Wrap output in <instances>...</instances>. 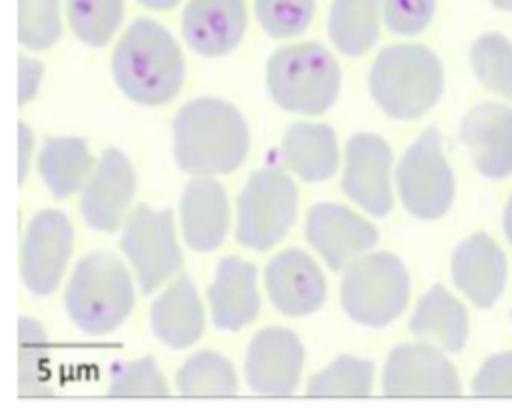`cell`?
<instances>
[{"mask_svg":"<svg viewBox=\"0 0 512 408\" xmlns=\"http://www.w3.org/2000/svg\"><path fill=\"white\" fill-rule=\"evenodd\" d=\"M176 164L196 176L232 172L250 148L248 126L242 114L224 100L196 98L184 104L174 118Z\"/></svg>","mask_w":512,"mask_h":408,"instance_id":"cell-1","label":"cell"},{"mask_svg":"<svg viewBox=\"0 0 512 408\" xmlns=\"http://www.w3.org/2000/svg\"><path fill=\"white\" fill-rule=\"evenodd\" d=\"M112 72L130 100L158 106L180 92L184 58L174 36L164 26L150 18H138L128 26L114 50Z\"/></svg>","mask_w":512,"mask_h":408,"instance_id":"cell-2","label":"cell"},{"mask_svg":"<svg viewBox=\"0 0 512 408\" xmlns=\"http://www.w3.org/2000/svg\"><path fill=\"white\" fill-rule=\"evenodd\" d=\"M368 84L372 98L388 116L412 120L426 114L442 96L444 70L426 46L394 44L376 56Z\"/></svg>","mask_w":512,"mask_h":408,"instance_id":"cell-3","label":"cell"},{"mask_svg":"<svg viewBox=\"0 0 512 408\" xmlns=\"http://www.w3.org/2000/svg\"><path fill=\"white\" fill-rule=\"evenodd\" d=\"M64 304L80 330L88 334L112 332L134 306L132 278L114 254H88L72 272Z\"/></svg>","mask_w":512,"mask_h":408,"instance_id":"cell-4","label":"cell"},{"mask_svg":"<svg viewBox=\"0 0 512 408\" xmlns=\"http://www.w3.org/2000/svg\"><path fill=\"white\" fill-rule=\"evenodd\" d=\"M266 84L278 106L316 116L336 102L340 70L324 46L316 42L290 44L270 56Z\"/></svg>","mask_w":512,"mask_h":408,"instance_id":"cell-5","label":"cell"},{"mask_svg":"<svg viewBox=\"0 0 512 408\" xmlns=\"http://www.w3.org/2000/svg\"><path fill=\"white\" fill-rule=\"evenodd\" d=\"M340 294L342 306L354 322L382 328L406 308L410 278L400 258L390 252H374L346 266Z\"/></svg>","mask_w":512,"mask_h":408,"instance_id":"cell-6","label":"cell"},{"mask_svg":"<svg viewBox=\"0 0 512 408\" xmlns=\"http://www.w3.org/2000/svg\"><path fill=\"white\" fill-rule=\"evenodd\" d=\"M296 206V186L282 168L268 166L254 172L238 198V242L252 250L272 248L292 226Z\"/></svg>","mask_w":512,"mask_h":408,"instance_id":"cell-7","label":"cell"},{"mask_svg":"<svg viewBox=\"0 0 512 408\" xmlns=\"http://www.w3.org/2000/svg\"><path fill=\"white\" fill-rule=\"evenodd\" d=\"M398 192L406 210L422 220H436L454 200V174L436 128L424 130L404 152L396 170Z\"/></svg>","mask_w":512,"mask_h":408,"instance_id":"cell-8","label":"cell"},{"mask_svg":"<svg viewBox=\"0 0 512 408\" xmlns=\"http://www.w3.org/2000/svg\"><path fill=\"white\" fill-rule=\"evenodd\" d=\"M120 246L134 266L144 294L156 290L180 266V248L174 236L172 212L136 206L124 224Z\"/></svg>","mask_w":512,"mask_h":408,"instance_id":"cell-9","label":"cell"},{"mask_svg":"<svg viewBox=\"0 0 512 408\" xmlns=\"http://www.w3.org/2000/svg\"><path fill=\"white\" fill-rule=\"evenodd\" d=\"M74 244L70 220L60 210L38 212L22 242V278L32 294H52L64 274Z\"/></svg>","mask_w":512,"mask_h":408,"instance_id":"cell-10","label":"cell"},{"mask_svg":"<svg viewBox=\"0 0 512 408\" xmlns=\"http://www.w3.org/2000/svg\"><path fill=\"white\" fill-rule=\"evenodd\" d=\"M382 388L388 396H458L460 380L440 348L402 344L386 360Z\"/></svg>","mask_w":512,"mask_h":408,"instance_id":"cell-11","label":"cell"},{"mask_svg":"<svg viewBox=\"0 0 512 408\" xmlns=\"http://www.w3.org/2000/svg\"><path fill=\"white\" fill-rule=\"evenodd\" d=\"M392 150L376 134H356L346 142L342 190L374 216L392 210Z\"/></svg>","mask_w":512,"mask_h":408,"instance_id":"cell-12","label":"cell"},{"mask_svg":"<svg viewBox=\"0 0 512 408\" xmlns=\"http://www.w3.org/2000/svg\"><path fill=\"white\" fill-rule=\"evenodd\" d=\"M306 238L332 270H340L376 244L378 230L340 204H316L306 220Z\"/></svg>","mask_w":512,"mask_h":408,"instance_id":"cell-13","label":"cell"},{"mask_svg":"<svg viewBox=\"0 0 512 408\" xmlns=\"http://www.w3.org/2000/svg\"><path fill=\"white\" fill-rule=\"evenodd\" d=\"M134 188L136 176L130 160L118 148H108L84 184L80 210L86 224L100 232L116 230L134 196Z\"/></svg>","mask_w":512,"mask_h":408,"instance_id":"cell-14","label":"cell"},{"mask_svg":"<svg viewBox=\"0 0 512 408\" xmlns=\"http://www.w3.org/2000/svg\"><path fill=\"white\" fill-rule=\"evenodd\" d=\"M304 364L298 336L284 328L260 330L246 354V380L262 394H290L296 390Z\"/></svg>","mask_w":512,"mask_h":408,"instance_id":"cell-15","label":"cell"},{"mask_svg":"<svg viewBox=\"0 0 512 408\" xmlns=\"http://www.w3.org/2000/svg\"><path fill=\"white\" fill-rule=\"evenodd\" d=\"M460 138L470 150L476 170L502 180L512 174V108L500 102H482L462 120Z\"/></svg>","mask_w":512,"mask_h":408,"instance_id":"cell-16","label":"cell"},{"mask_svg":"<svg viewBox=\"0 0 512 408\" xmlns=\"http://www.w3.org/2000/svg\"><path fill=\"white\" fill-rule=\"evenodd\" d=\"M264 282L272 304L288 316L312 314L326 298V280L318 264L296 248L284 250L268 262Z\"/></svg>","mask_w":512,"mask_h":408,"instance_id":"cell-17","label":"cell"},{"mask_svg":"<svg viewBox=\"0 0 512 408\" xmlns=\"http://www.w3.org/2000/svg\"><path fill=\"white\" fill-rule=\"evenodd\" d=\"M450 268L456 288L478 308H490L506 286V256L484 232L472 234L456 246Z\"/></svg>","mask_w":512,"mask_h":408,"instance_id":"cell-18","label":"cell"},{"mask_svg":"<svg viewBox=\"0 0 512 408\" xmlns=\"http://www.w3.org/2000/svg\"><path fill=\"white\" fill-rule=\"evenodd\" d=\"M246 20L244 0H188L182 32L194 52L222 56L242 40Z\"/></svg>","mask_w":512,"mask_h":408,"instance_id":"cell-19","label":"cell"},{"mask_svg":"<svg viewBox=\"0 0 512 408\" xmlns=\"http://www.w3.org/2000/svg\"><path fill=\"white\" fill-rule=\"evenodd\" d=\"M212 320L222 330H238L250 324L260 310L256 266L240 258H224L208 288Z\"/></svg>","mask_w":512,"mask_h":408,"instance_id":"cell-20","label":"cell"},{"mask_svg":"<svg viewBox=\"0 0 512 408\" xmlns=\"http://www.w3.org/2000/svg\"><path fill=\"white\" fill-rule=\"evenodd\" d=\"M180 220L186 244L208 252L222 244L228 230V200L224 188L212 178L186 184L180 200Z\"/></svg>","mask_w":512,"mask_h":408,"instance_id":"cell-21","label":"cell"},{"mask_svg":"<svg viewBox=\"0 0 512 408\" xmlns=\"http://www.w3.org/2000/svg\"><path fill=\"white\" fill-rule=\"evenodd\" d=\"M150 324L160 342L170 348L194 344L204 330V310L188 276L176 278L152 304Z\"/></svg>","mask_w":512,"mask_h":408,"instance_id":"cell-22","label":"cell"},{"mask_svg":"<svg viewBox=\"0 0 512 408\" xmlns=\"http://www.w3.org/2000/svg\"><path fill=\"white\" fill-rule=\"evenodd\" d=\"M410 332L448 352H460L468 340V312L442 286H432L410 316Z\"/></svg>","mask_w":512,"mask_h":408,"instance_id":"cell-23","label":"cell"},{"mask_svg":"<svg viewBox=\"0 0 512 408\" xmlns=\"http://www.w3.org/2000/svg\"><path fill=\"white\" fill-rule=\"evenodd\" d=\"M282 148L290 168L306 182H320L336 172V134L326 124H292L284 136Z\"/></svg>","mask_w":512,"mask_h":408,"instance_id":"cell-24","label":"cell"},{"mask_svg":"<svg viewBox=\"0 0 512 408\" xmlns=\"http://www.w3.org/2000/svg\"><path fill=\"white\" fill-rule=\"evenodd\" d=\"M92 164V152L80 138H52L38 158L40 174L56 198H66L86 184Z\"/></svg>","mask_w":512,"mask_h":408,"instance_id":"cell-25","label":"cell"},{"mask_svg":"<svg viewBox=\"0 0 512 408\" xmlns=\"http://www.w3.org/2000/svg\"><path fill=\"white\" fill-rule=\"evenodd\" d=\"M382 0H334L328 16V34L334 46L348 56H360L378 40Z\"/></svg>","mask_w":512,"mask_h":408,"instance_id":"cell-26","label":"cell"},{"mask_svg":"<svg viewBox=\"0 0 512 408\" xmlns=\"http://www.w3.org/2000/svg\"><path fill=\"white\" fill-rule=\"evenodd\" d=\"M176 384L188 396H226L236 392L238 380L232 364L224 356L204 350L182 364Z\"/></svg>","mask_w":512,"mask_h":408,"instance_id":"cell-27","label":"cell"},{"mask_svg":"<svg viewBox=\"0 0 512 408\" xmlns=\"http://www.w3.org/2000/svg\"><path fill=\"white\" fill-rule=\"evenodd\" d=\"M470 64L488 90L512 100V42L504 34H482L470 48Z\"/></svg>","mask_w":512,"mask_h":408,"instance_id":"cell-28","label":"cell"},{"mask_svg":"<svg viewBox=\"0 0 512 408\" xmlns=\"http://www.w3.org/2000/svg\"><path fill=\"white\" fill-rule=\"evenodd\" d=\"M374 364L356 356L342 354L328 368L314 374L308 382L312 396H366L372 390Z\"/></svg>","mask_w":512,"mask_h":408,"instance_id":"cell-29","label":"cell"},{"mask_svg":"<svg viewBox=\"0 0 512 408\" xmlns=\"http://www.w3.org/2000/svg\"><path fill=\"white\" fill-rule=\"evenodd\" d=\"M66 12L82 42L104 46L122 22L124 0H66Z\"/></svg>","mask_w":512,"mask_h":408,"instance_id":"cell-30","label":"cell"},{"mask_svg":"<svg viewBox=\"0 0 512 408\" xmlns=\"http://www.w3.org/2000/svg\"><path fill=\"white\" fill-rule=\"evenodd\" d=\"M46 362L48 344L42 326L22 316L18 326V386L22 394H50Z\"/></svg>","mask_w":512,"mask_h":408,"instance_id":"cell-31","label":"cell"},{"mask_svg":"<svg viewBox=\"0 0 512 408\" xmlns=\"http://www.w3.org/2000/svg\"><path fill=\"white\" fill-rule=\"evenodd\" d=\"M62 32L60 0H18V38L30 50L52 46Z\"/></svg>","mask_w":512,"mask_h":408,"instance_id":"cell-32","label":"cell"},{"mask_svg":"<svg viewBox=\"0 0 512 408\" xmlns=\"http://www.w3.org/2000/svg\"><path fill=\"white\" fill-rule=\"evenodd\" d=\"M316 0H254L260 26L274 38H290L304 32L314 16Z\"/></svg>","mask_w":512,"mask_h":408,"instance_id":"cell-33","label":"cell"},{"mask_svg":"<svg viewBox=\"0 0 512 408\" xmlns=\"http://www.w3.org/2000/svg\"><path fill=\"white\" fill-rule=\"evenodd\" d=\"M110 394L114 396H164L168 384L154 358L122 362L112 368Z\"/></svg>","mask_w":512,"mask_h":408,"instance_id":"cell-34","label":"cell"},{"mask_svg":"<svg viewBox=\"0 0 512 408\" xmlns=\"http://www.w3.org/2000/svg\"><path fill=\"white\" fill-rule=\"evenodd\" d=\"M436 10V0H382V16L388 30L402 36L422 32Z\"/></svg>","mask_w":512,"mask_h":408,"instance_id":"cell-35","label":"cell"},{"mask_svg":"<svg viewBox=\"0 0 512 408\" xmlns=\"http://www.w3.org/2000/svg\"><path fill=\"white\" fill-rule=\"evenodd\" d=\"M472 390L478 396H512V350L490 356L478 370Z\"/></svg>","mask_w":512,"mask_h":408,"instance_id":"cell-36","label":"cell"},{"mask_svg":"<svg viewBox=\"0 0 512 408\" xmlns=\"http://www.w3.org/2000/svg\"><path fill=\"white\" fill-rule=\"evenodd\" d=\"M44 68L38 60L20 56L18 58V98L20 104H26L28 100L34 98V94L38 92L40 80H42Z\"/></svg>","mask_w":512,"mask_h":408,"instance_id":"cell-37","label":"cell"},{"mask_svg":"<svg viewBox=\"0 0 512 408\" xmlns=\"http://www.w3.org/2000/svg\"><path fill=\"white\" fill-rule=\"evenodd\" d=\"M18 148H20V152H18V164H20V180H24V176H26V172H28V164H30V154H32V144H34V140H32V132L28 130V126L26 124H20L18 126Z\"/></svg>","mask_w":512,"mask_h":408,"instance_id":"cell-38","label":"cell"},{"mask_svg":"<svg viewBox=\"0 0 512 408\" xmlns=\"http://www.w3.org/2000/svg\"><path fill=\"white\" fill-rule=\"evenodd\" d=\"M502 224H504V234L508 238V242L512 244V196L504 208V218H502Z\"/></svg>","mask_w":512,"mask_h":408,"instance_id":"cell-39","label":"cell"},{"mask_svg":"<svg viewBox=\"0 0 512 408\" xmlns=\"http://www.w3.org/2000/svg\"><path fill=\"white\" fill-rule=\"evenodd\" d=\"M140 4L152 8V10H170L174 8L180 0H138Z\"/></svg>","mask_w":512,"mask_h":408,"instance_id":"cell-40","label":"cell"},{"mask_svg":"<svg viewBox=\"0 0 512 408\" xmlns=\"http://www.w3.org/2000/svg\"><path fill=\"white\" fill-rule=\"evenodd\" d=\"M498 10H506L512 12V0H490Z\"/></svg>","mask_w":512,"mask_h":408,"instance_id":"cell-41","label":"cell"}]
</instances>
